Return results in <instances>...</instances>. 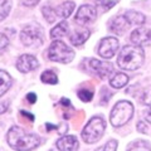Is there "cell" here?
<instances>
[{
    "instance_id": "obj_1",
    "label": "cell",
    "mask_w": 151,
    "mask_h": 151,
    "mask_svg": "<svg viewBox=\"0 0 151 151\" xmlns=\"http://www.w3.org/2000/svg\"><path fill=\"white\" fill-rule=\"evenodd\" d=\"M6 141L10 145V147L17 151H32L37 149L40 144L39 136L30 134V132H25L19 126L10 127L6 135Z\"/></svg>"
},
{
    "instance_id": "obj_2",
    "label": "cell",
    "mask_w": 151,
    "mask_h": 151,
    "mask_svg": "<svg viewBox=\"0 0 151 151\" xmlns=\"http://www.w3.org/2000/svg\"><path fill=\"white\" fill-rule=\"evenodd\" d=\"M145 53L144 49L137 45H125L121 49L119 58H117V64L119 67L125 70H136L140 68L144 63Z\"/></svg>"
},
{
    "instance_id": "obj_3",
    "label": "cell",
    "mask_w": 151,
    "mask_h": 151,
    "mask_svg": "<svg viewBox=\"0 0 151 151\" xmlns=\"http://www.w3.org/2000/svg\"><path fill=\"white\" fill-rule=\"evenodd\" d=\"M105 129H106V122L103 121L102 117L100 116L92 117L82 131V139L84 140V142L93 144L102 137Z\"/></svg>"
},
{
    "instance_id": "obj_4",
    "label": "cell",
    "mask_w": 151,
    "mask_h": 151,
    "mask_svg": "<svg viewBox=\"0 0 151 151\" xmlns=\"http://www.w3.org/2000/svg\"><path fill=\"white\" fill-rule=\"evenodd\" d=\"M132 115H134V106H132V103L129 101H120L112 108V112L110 116L111 124L115 127L124 126L126 122H129L131 120Z\"/></svg>"
},
{
    "instance_id": "obj_5",
    "label": "cell",
    "mask_w": 151,
    "mask_h": 151,
    "mask_svg": "<svg viewBox=\"0 0 151 151\" xmlns=\"http://www.w3.org/2000/svg\"><path fill=\"white\" fill-rule=\"evenodd\" d=\"M74 50L60 40H54L48 50V58L53 62L69 63L74 58Z\"/></svg>"
},
{
    "instance_id": "obj_6",
    "label": "cell",
    "mask_w": 151,
    "mask_h": 151,
    "mask_svg": "<svg viewBox=\"0 0 151 151\" xmlns=\"http://www.w3.org/2000/svg\"><path fill=\"white\" fill-rule=\"evenodd\" d=\"M20 40H22V43L27 47L40 45L44 40L42 27L38 24H34V23L25 25L20 33Z\"/></svg>"
},
{
    "instance_id": "obj_7",
    "label": "cell",
    "mask_w": 151,
    "mask_h": 151,
    "mask_svg": "<svg viewBox=\"0 0 151 151\" xmlns=\"http://www.w3.org/2000/svg\"><path fill=\"white\" fill-rule=\"evenodd\" d=\"M119 40L113 37H107L103 38L101 40L100 45H98V54L105 59H110L116 54L117 49H119Z\"/></svg>"
},
{
    "instance_id": "obj_8",
    "label": "cell",
    "mask_w": 151,
    "mask_h": 151,
    "mask_svg": "<svg viewBox=\"0 0 151 151\" xmlns=\"http://www.w3.org/2000/svg\"><path fill=\"white\" fill-rule=\"evenodd\" d=\"M97 18V9L92 5H82L77 10L74 17V20L78 23L79 25H86L96 20Z\"/></svg>"
},
{
    "instance_id": "obj_9",
    "label": "cell",
    "mask_w": 151,
    "mask_h": 151,
    "mask_svg": "<svg viewBox=\"0 0 151 151\" xmlns=\"http://www.w3.org/2000/svg\"><path fill=\"white\" fill-rule=\"evenodd\" d=\"M88 64L93 72L101 78H107L113 72V65L107 60H98L92 58L88 59Z\"/></svg>"
},
{
    "instance_id": "obj_10",
    "label": "cell",
    "mask_w": 151,
    "mask_h": 151,
    "mask_svg": "<svg viewBox=\"0 0 151 151\" xmlns=\"http://www.w3.org/2000/svg\"><path fill=\"white\" fill-rule=\"evenodd\" d=\"M38 67H39V62H38V59L32 54H23L19 57L17 60V68H18V70H20L23 73L32 72V70L37 69Z\"/></svg>"
},
{
    "instance_id": "obj_11",
    "label": "cell",
    "mask_w": 151,
    "mask_h": 151,
    "mask_svg": "<svg viewBox=\"0 0 151 151\" xmlns=\"http://www.w3.org/2000/svg\"><path fill=\"white\" fill-rule=\"evenodd\" d=\"M131 40L132 43L137 47L150 45L151 44V29L146 28H137L131 33Z\"/></svg>"
},
{
    "instance_id": "obj_12",
    "label": "cell",
    "mask_w": 151,
    "mask_h": 151,
    "mask_svg": "<svg viewBox=\"0 0 151 151\" xmlns=\"http://www.w3.org/2000/svg\"><path fill=\"white\" fill-rule=\"evenodd\" d=\"M78 146V140L73 135L63 136L57 141V147L59 151H77Z\"/></svg>"
},
{
    "instance_id": "obj_13",
    "label": "cell",
    "mask_w": 151,
    "mask_h": 151,
    "mask_svg": "<svg viewBox=\"0 0 151 151\" xmlns=\"http://www.w3.org/2000/svg\"><path fill=\"white\" fill-rule=\"evenodd\" d=\"M129 27H130V23L125 18V15H120V17L113 18L110 22V24H108L110 30L116 33V34H124V33L129 29Z\"/></svg>"
},
{
    "instance_id": "obj_14",
    "label": "cell",
    "mask_w": 151,
    "mask_h": 151,
    "mask_svg": "<svg viewBox=\"0 0 151 151\" xmlns=\"http://www.w3.org/2000/svg\"><path fill=\"white\" fill-rule=\"evenodd\" d=\"M89 35H91V33H89L88 29H78L74 30L69 35V40L73 45H82L89 38Z\"/></svg>"
},
{
    "instance_id": "obj_15",
    "label": "cell",
    "mask_w": 151,
    "mask_h": 151,
    "mask_svg": "<svg viewBox=\"0 0 151 151\" xmlns=\"http://www.w3.org/2000/svg\"><path fill=\"white\" fill-rule=\"evenodd\" d=\"M74 8H76V4L73 1H64V3L60 4V5L57 6L54 10H55L57 17L65 19V18H68L70 14H72V12L74 10Z\"/></svg>"
},
{
    "instance_id": "obj_16",
    "label": "cell",
    "mask_w": 151,
    "mask_h": 151,
    "mask_svg": "<svg viewBox=\"0 0 151 151\" xmlns=\"http://www.w3.org/2000/svg\"><path fill=\"white\" fill-rule=\"evenodd\" d=\"M125 18L129 20L130 24H135V25H142L146 22V17L144 14H141L139 12L135 10H129L125 13Z\"/></svg>"
},
{
    "instance_id": "obj_17",
    "label": "cell",
    "mask_w": 151,
    "mask_h": 151,
    "mask_svg": "<svg viewBox=\"0 0 151 151\" xmlns=\"http://www.w3.org/2000/svg\"><path fill=\"white\" fill-rule=\"evenodd\" d=\"M67 34H68V23L65 20L60 22L59 24H57L53 29L50 30V37L53 38V39H58V38H62Z\"/></svg>"
},
{
    "instance_id": "obj_18",
    "label": "cell",
    "mask_w": 151,
    "mask_h": 151,
    "mask_svg": "<svg viewBox=\"0 0 151 151\" xmlns=\"http://www.w3.org/2000/svg\"><path fill=\"white\" fill-rule=\"evenodd\" d=\"M127 83H129V76L125 74V73H116V74L110 79L111 87L116 88V89L125 87Z\"/></svg>"
},
{
    "instance_id": "obj_19",
    "label": "cell",
    "mask_w": 151,
    "mask_h": 151,
    "mask_svg": "<svg viewBox=\"0 0 151 151\" xmlns=\"http://www.w3.org/2000/svg\"><path fill=\"white\" fill-rule=\"evenodd\" d=\"M12 86V77L5 70L0 69V97L5 93Z\"/></svg>"
},
{
    "instance_id": "obj_20",
    "label": "cell",
    "mask_w": 151,
    "mask_h": 151,
    "mask_svg": "<svg viewBox=\"0 0 151 151\" xmlns=\"http://www.w3.org/2000/svg\"><path fill=\"white\" fill-rule=\"evenodd\" d=\"M127 151H151V146L145 140H136L129 146Z\"/></svg>"
},
{
    "instance_id": "obj_21",
    "label": "cell",
    "mask_w": 151,
    "mask_h": 151,
    "mask_svg": "<svg viewBox=\"0 0 151 151\" xmlns=\"http://www.w3.org/2000/svg\"><path fill=\"white\" fill-rule=\"evenodd\" d=\"M40 79H42V82L47 83V84H57L58 83V77H57V74L50 69L42 73Z\"/></svg>"
},
{
    "instance_id": "obj_22",
    "label": "cell",
    "mask_w": 151,
    "mask_h": 151,
    "mask_svg": "<svg viewBox=\"0 0 151 151\" xmlns=\"http://www.w3.org/2000/svg\"><path fill=\"white\" fill-rule=\"evenodd\" d=\"M116 4H117V0H96V9L105 13L110 10L112 6H115Z\"/></svg>"
},
{
    "instance_id": "obj_23",
    "label": "cell",
    "mask_w": 151,
    "mask_h": 151,
    "mask_svg": "<svg viewBox=\"0 0 151 151\" xmlns=\"http://www.w3.org/2000/svg\"><path fill=\"white\" fill-rule=\"evenodd\" d=\"M12 0H0V22L4 20L10 13Z\"/></svg>"
},
{
    "instance_id": "obj_24",
    "label": "cell",
    "mask_w": 151,
    "mask_h": 151,
    "mask_svg": "<svg viewBox=\"0 0 151 151\" xmlns=\"http://www.w3.org/2000/svg\"><path fill=\"white\" fill-rule=\"evenodd\" d=\"M42 13H43L44 18L48 20L49 23H53L55 22V18H57V14H55V10L54 9H52L50 6H43V9H42Z\"/></svg>"
},
{
    "instance_id": "obj_25",
    "label": "cell",
    "mask_w": 151,
    "mask_h": 151,
    "mask_svg": "<svg viewBox=\"0 0 151 151\" xmlns=\"http://www.w3.org/2000/svg\"><path fill=\"white\" fill-rule=\"evenodd\" d=\"M77 94H78L79 100L83 102H89L93 98V92L91 89H79Z\"/></svg>"
},
{
    "instance_id": "obj_26",
    "label": "cell",
    "mask_w": 151,
    "mask_h": 151,
    "mask_svg": "<svg viewBox=\"0 0 151 151\" xmlns=\"http://www.w3.org/2000/svg\"><path fill=\"white\" fill-rule=\"evenodd\" d=\"M9 45V39L5 34H3V33H0V54H3L5 49L8 48Z\"/></svg>"
},
{
    "instance_id": "obj_27",
    "label": "cell",
    "mask_w": 151,
    "mask_h": 151,
    "mask_svg": "<svg viewBox=\"0 0 151 151\" xmlns=\"http://www.w3.org/2000/svg\"><path fill=\"white\" fill-rule=\"evenodd\" d=\"M141 101H142V103H145V105L151 106V86L147 87L144 91V94H142V98H141Z\"/></svg>"
},
{
    "instance_id": "obj_28",
    "label": "cell",
    "mask_w": 151,
    "mask_h": 151,
    "mask_svg": "<svg viewBox=\"0 0 151 151\" xmlns=\"http://www.w3.org/2000/svg\"><path fill=\"white\" fill-rule=\"evenodd\" d=\"M103 146H105V151H116V149H117V141L111 140V141H108V142L106 145H103Z\"/></svg>"
},
{
    "instance_id": "obj_29",
    "label": "cell",
    "mask_w": 151,
    "mask_h": 151,
    "mask_svg": "<svg viewBox=\"0 0 151 151\" xmlns=\"http://www.w3.org/2000/svg\"><path fill=\"white\" fill-rule=\"evenodd\" d=\"M137 130L140 132H142V134H146L147 132V125H146V122L145 121H139V124H137Z\"/></svg>"
},
{
    "instance_id": "obj_30",
    "label": "cell",
    "mask_w": 151,
    "mask_h": 151,
    "mask_svg": "<svg viewBox=\"0 0 151 151\" xmlns=\"http://www.w3.org/2000/svg\"><path fill=\"white\" fill-rule=\"evenodd\" d=\"M39 3V0H22V4L25 6H34Z\"/></svg>"
},
{
    "instance_id": "obj_31",
    "label": "cell",
    "mask_w": 151,
    "mask_h": 151,
    "mask_svg": "<svg viewBox=\"0 0 151 151\" xmlns=\"http://www.w3.org/2000/svg\"><path fill=\"white\" fill-rule=\"evenodd\" d=\"M9 108V102H1L0 103V115L4 112H6Z\"/></svg>"
},
{
    "instance_id": "obj_32",
    "label": "cell",
    "mask_w": 151,
    "mask_h": 151,
    "mask_svg": "<svg viewBox=\"0 0 151 151\" xmlns=\"http://www.w3.org/2000/svg\"><path fill=\"white\" fill-rule=\"evenodd\" d=\"M144 116H145L146 121L150 122V124H151V107L149 108V110H146V111L144 112Z\"/></svg>"
},
{
    "instance_id": "obj_33",
    "label": "cell",
    "mask_w": 151,
    "mask_h": 151,
    "mask_svg": "<svg viewBox=\"0 0 151 151\" xmlns=\"http://www.w3.org/2000/svg\"><path fill=\"white\" fill-rule=\"evenodd\" d=\"M27 98H28V101H29L30 103H34L35 101H37V96H35V93H29L27 96Z\"/></svg>"
},
{
    "instance_id": "obj_34",
    "label": "cell",
    "mask_w": 151,
    "mask_h": 151,
    "mask_svg": "<svg viewBox=\"0 0 151 151\" xmlns=\"http://www.w3.org/2000/svg\"><path fill=\"white\" fill-rule=\"evenodd\" d=\"M96 151H105V146H101V147H98Z\"/></svg>"
}]
</instances>
